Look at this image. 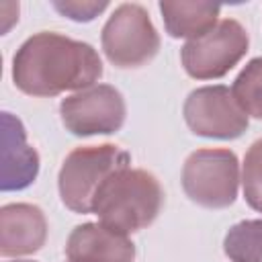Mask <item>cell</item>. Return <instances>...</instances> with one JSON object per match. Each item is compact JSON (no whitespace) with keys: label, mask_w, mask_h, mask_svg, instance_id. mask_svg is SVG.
<instances>
[{"label":"cell","mask_w":262,"mask_h":262,"mask_svg":"<svg viewBox=\"0 0 262 262\" xmlns=\"http://www.w3.org/2000/svg\"><path fill=\"white\" fill-rule=\"evenodd\" d=\"M100 74V57L88 43L57 33H39L27 39L12 63L14 84L33 96L88 88Z\"/></svg>","instance_id":"1"},{"label":"cell","mask_w":262,"mask_h":262,"mask_svg":"<svg viewBox=\"0 0 262 262\" xmlns=\"http://www.w3.org/2000/svg\"><path fill=\"white\" fill-rule=\"evenodd\" d=\"M164 192L160 182L145 170L121 168L98 188L92 211L100 223L117 233H133L147 227L160 213Z\"/></svg>","instance_id":"2"},{"label":"cell","mask_w":262,"mask_h":262,"mask_svg":"<svg viewBox=\"0 0 262 262\" xmlns=\"http://www.w3.org/2000/svg\"><path fill=\"white\" fill-rule=\"evenodd\" d=\"M129 166V154L115 145H90L74 149L59 172V194L68 209L90 213L100 184L117 170Z\"/></svg>","instance_id":"3"},{"label":"cell","mask_w":262,"mask_h":262,"mask_svg":"<svg viewBox=\"0 0 262 262\" xmlns=\"http://www.w3.org/2000/svg\"><path fill=\"white\" fill-rule=\"evenodd\" d=\"M237 160L229 149H199L182 168V188L207 209H223L237 194Z\"/></svg>","instance_id":"4"},{"label":"cell","mask_w":262,"mask_h":262,"mask_svg":"<svg viewBox=\"0 0 262 262\" xmlns=\"http://www.w3.org/2000/svg\"><path fill=\"white\" fill-rule=\"evenodd\" d=\"M102 49L119 68H139L160 49V37L137 4H121L102 29Z\"/></svg>","instance_id":"5"},{"label":"cell","mask_w":262,"mask_h":262,"mask_svg":"<svg viewBox=\"0 0 262 262\" xmlns=\"http://www.w3.org/2000/svg\"><path fill=\"white\" fill-rule=\"evenodd\" d=\"M246 51L248 33L237 20L225 18L182 47V63L192 78H221L244 57Z\"/></svg>","instance_id":"6"},{"label":"cell","mask_w":262,"mask_h":262,"mask_svg":"<svg viewBox=\"0 0 262 262\" xmlns=\"http://www.w3.org/2000/svg\"><path fill=\"white\" fill-rule=\"evenodd\" d=\"M184 119L192 133L217 139L239 137L248 127V115L225 86H207L190 92L184 102Z\"/></svg>","instance_id":"7"},{"label":"cell","mask_w":262,"mask_h":262,"mask_svg":"<svg viewBox=\"0 0 262 262\" xmlns=\"http://www.w3.org/2000/svg\"><path fill=\"white\" fill-rule=\"evenodd\" d=\"M61 121L74 135H96L115 133L125 121V102L119 90L100 84L90 86L70 98L59 106Z\"/></svg>","instance_id":"8"},{"label":"cell","mask_w":262,"mask_h":262,"mask_svg":"<svg viewBox=\"0 0 262 262\" xmlns=\"http://www.w3.org/2000/svg\"><path fill=\"white\" fill-rule=\"evenodd\" d=\"M66 254L70 262H133L135 248L127 235L102 223H84L72 231Z\"/></svg>","instance_id":"9"},{"label":"cell","mask_w":262,"mask_h":262,"mask_svg":"<svg viewBox=\"0 0 262 262\" xmlns=\"http://www.w3.org/2000/svg\"><path fill=\"white\" fill-rule=\"evenodd\" d=\"M47 237V223L39 207L6 205L0 211V252L2 256H23L37 252Z\"/></svg>","instance_id":"10"},{"label":"cell","mask_w":262,"mask_h":262,"mask_svg":"<svg viewBox=\"0 0 262 262\" xmlns=\"http://www.w3.org/2000/svg\"><path fill=\"white\" fill-rule=\"evenodd\" d=\"M2 190L29 186L39 170V158L25 141V129L10 113L2 115Z\"/></svg>","instance_id":"11"},{"label":"cell","mask_w":262,"mask_h":262,"mask_svg":"<svg viewBox=\"0 0 262 262\" xmlns=\"http://www.w3.org/2000/svg\"><path fill=\"white\" fill-rule=\"evenodd\" d=\"M160 10L172 37L196 39L217 25L221 6L215 2H160Z\"/></svg>","instance_id":"12"},{"label":"cell","mask_w":262,"mask_h":262,"mask_svg":"<svg viewBox=\"0 0 262 262\" xmlns=\"http://www.w3.org/2000/svg\"><path fill=\"white\" fill-rule=\"evenodd\" d=\"M225 254L233 262H262V219L233 225L225 235Z\"/></svg>","instance_id":"13"},{"label":"cell","mask_w":262,"mask_h":262,"mask_svg":"<svg viewBox=\"0 0 262 262\" xmlns=\"http://www.w3.org/2000/svg\"><path fill=\"white\" fill-rule=\"evenodd\" d=\"M231 92L246 115L262 119V57L252 59L242 70Z\"/></svg>","instance_id":"14"},{"label":"cell","mask_w":262,"mask_h":262,"mask_svg":"<svg viewBox=\"0 0 262 262\" xmlns=\"http://www.w3.org/2000/svg\"><path fill=\"white\" fill-rule=\"evenodd\" d=\"M244 196L248 205L262 213V139H258L244 160Z\"/></svg>","instance_id":"15"},{"label":"cell","mask_w":262,"mask_h":262,"mask_svg":"<svg viewBox=\"0 0 262 262\" xmlns=\"http://www.w3.org/2000/svg\"><path fill=\"white\" fill-rule=\"evenodd\" d=\"M53 6L55 10H59L72 20H92L108 4L106 2H53Z\"/></svg>","instance_id":"16"},{"label":"cell","mask_w":262,"mask_h":262,"mask_svg":"<svg viewBox=\"0 0 262 262\" xmlns=\"http://www.w3.org/2000/svg\"><path fill=\"white\" fill-rule=\"evenodd\" d=\"M16 262H18V260H16ZM23 262H29V260H23Z\"/></svg>","instance_id":"17"}]
</instances>
